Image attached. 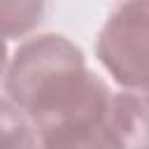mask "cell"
Here are the masks:
<instances>
[{
  "instance_id": "obj_1",
  "label": "cell",
  "mask_w": 149,
  "mask_h": 149,
  "mask_svg": "<svg viewBox=\"0 0 149 149\" xmlns=\"http://www.w3.org/2000/svg\"><path fill=\"white\" fill-rule=\"evenodd\" d=\"M86 74L84 51L65 35L44 33L26 40L7 61L5 91L33 119L77 88Z\"/></svg>"
},
{
  "instance_id": "obj_2",
  "label": "cell",
  "mask_w": 149,
  "mask_h": 149,
  "mask_svg": "<svg viewBox=\"0 0 149 149\" xmlns=\"http://www.w3.org/2000/svg\"><path fill=\"white\" fill-rule=\"evenodd\" d=\"M149 5L147 0L121 2L95 42V56L112 79L128 91H147L149 81Z\"/></svg>"
},
{
  "instance_id": "obj_3",
  "label": "cell",
  "mask_w": 149,
  "mask_h": 149,
  "mask_svg": "<svg viewBox=\"0 0 149 149\" xmlns=\"http://www.w3.org/2000/svg\"><path fill=\"white\" fill-rule=\"evenodd\" d=\"M105 135L114 149H147V95L144 91H119L109 95Z\"/></svg>"
},
{
  "instance_id": "obj_4",
  "label": "cell",
  "mask_w": 149,
  "mask_h": 149,
  "mask_svg": "<svg viewBox=\"0 0 149 149\" xmlns=\"http://www.w3.org/2000/svg\"><path fill=\"white\" fill-rule=\"evenodd\" d=\"M47 14V0H0V37L19 40L30 35Z\"/></svg>"
},
{
  "instance_id": "obj_5",
  "label": "cell",
  "mask_w": 149,
  "mask_h": 149,
  "mask_svg": "<svg viewBox=\"0 0 149 149\" xmlns=\"http://www.w3.org/2000/svg\"><path fill=\"white\" fill-rule=\"evenodd\" d=\"M0 149H40L33 121L9 98H0Z\"/></svg>"
},
{
  "instance_id": "obj_6",
  "label": "cell",
  "mask_w": 149,
  "mask_h": 149,
  "mask_svg": "<svg viewBox=\"0 0 149 149\" xmlns=\"http://www.w3.org/2000/svg\"><path fill=\"white\" fill-rule=\"evenodd\" d=\"M7 44H5V40L0 37V77H5V70H7Z\"/></svg>"
},
{
  "instance_id": "obj_7",
  "label": "cell",
  "mask_w": 149,
  "mask_h": 149,
  "mask_svg": "<svg viewBox=\"0 0 149 149\" xmlns=\"http://www.w3.org/2000/svg\"><path fill=\"white\" fill-rule=\"evenodd\" d=\"M107 149H114V147H107Z\"/></svg>"
}]
</instances>
